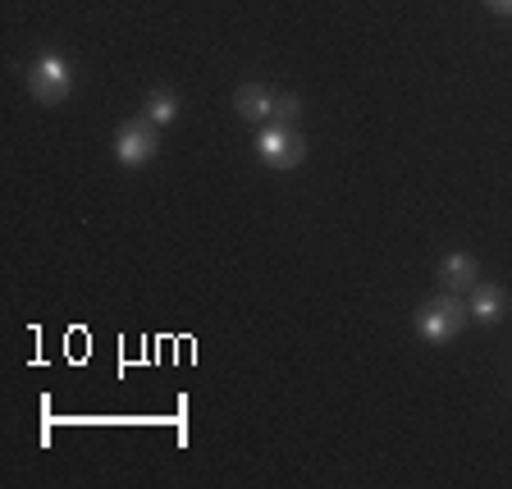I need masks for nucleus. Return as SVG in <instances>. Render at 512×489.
Listing matches in <instances>:
<instances>
[{"label": "nucleus", "mask_w": 512, "mask_h": 489, "mask_svg": "<svg viewBox=\"0 0 512 489\" xmlns=\"http://www.w3.org/2000/svg\"><path fill=\"white\" fill-rule=\"evenodd\" d=\"M471 311L462 307L458 293H439L435 302H426V307L416 311V334L426 343H435V348H444V343H453L462 330H467Z\"/></svg>", "instance_id": "nucleus-1"}, {"label": "nucleus", "mask_w": 512, "mask_h": 489, "mask_svg": "<svg viewBox=\"0 0 512 489\" xmlns=\"http://www.w3.org/2000/svg\"><path fill=\"white\" fill-rule=\"evenodd\" d=\"M69 92H74V69H69V60L64 55H37V60L28 64V96L32 101H42V106H60V101H69Z\"/></svg>", "instance_id": "nucleus-2"}, {"label": "nucleus", "mask_w": 512, "mask_h": 489, "mask_svg": "<svg viewBox=\"0 0 512 489\" xmlns=\"http://www.w3.org/2000/svg\"><path fill=\"white\" fill-rule=\"evenodd\" d=\"M256 160L270 165V170H298L307 160V142L288 124H261L256 128Z\"/></svg>", "instance_id": "nucleus-3"}, {"label": "nucleus", "mask_w": 512, "mask_h": 489, "mask_svg": "<svg viewBox=\"0 0 512 489\" xmlns=\"http://www.w3.org/2000/svg\"><path fill=\"white\" fill-rule=\"evenodd\" d=\"M156 124H151L147 115L142 119H128L124 128L115 133V160L119 165H128V170H138V165H147V160H156Z\"/></svg>", "instance_id": "nucleus-4"}, {"label": "nucleus", "mask_w": 512, "mask_h": 489, "mask_svg": "<svg viewBox=\"0 0 512 489\" xmlns=\"http://www.w3.org/2000/svg\"><path fill=\"white\" fill-rule=\"evenodd\" d=\"M275 96L279 92H270V87H261V83H243L234 92V110L238 115L247 119V124H270V119H275Z\"/></svg>", "instance_id": "nucleus-5"}, {"label": "nucleus", "mask_w": 512, "mask_h": 489, "mask_svg": "<svg viewBox=\"0 0 512 489\" xmlns=\"http://www.w3.org/2000/svg\"><path fill=\"white\" fill-rule=\"evenodd\" d=\"M439 284H444V293H471V288L480 284L476 261H471L467 252H448L444 261H439Z\"/></svg>", "instance_id": "nucleus-6"}, {"label": "nucleus", "mask_w": 512, "mask_h": 489, "mask_svg": "<svg viewBox=\"0 0 512 489\" xmlns=\"http://www.w3.org/2000/svg\"><path fill=\"white\" fill-rule=\"evenodd\" d=\"M471 320H480V325H503V316H508V293H503L499 284H476L471 288Z\"/></svg>", "instance_id": "nucleus-7"}, {"label": "nucleus", "mask_w": 512, "mask_h": 489, "mask_svg": "<svg viewBox=\"0 0 512 489\" xmlns=\"http://www.w3.org/2000/svg\"><path fill=\"white\" fill-rule=\"evenodd\" d=\"M142 115L156 128L174 124V119H179V92H174V87H151L147 101H142Z\"/></svg>", "instance_id": "nucleus-8"}, {"label": "nucleus", "mask_w": 512, "mask_h": 489, "mask_svg": "<svg viewBox=\"0 0 512 489\" xmlns=\"http://www.w3.org/2000/svg\"><path fill=\"white\" fill-rule=\"evenodd\" d=\"M298 119H302V101H298V96H275V119H270V124H288V128H293Z\"/></svg>", "instance_id": "nucleus-9"}, {"label": "nucleus", "mask_w": 512, "mask_h": 489, "mask_svg": "<svg viewBox=\"0 0 512 489\" xmlns=\"http://www.w3.org/2000/svg\"><path fill=\"white\" fill-rule=\"evenodd\" d=\"M485 5H490L494 14H503V19H508V14H512V0H485Z\"/></svg>", "instance_id": "nucleus-10"}]
</instances>
